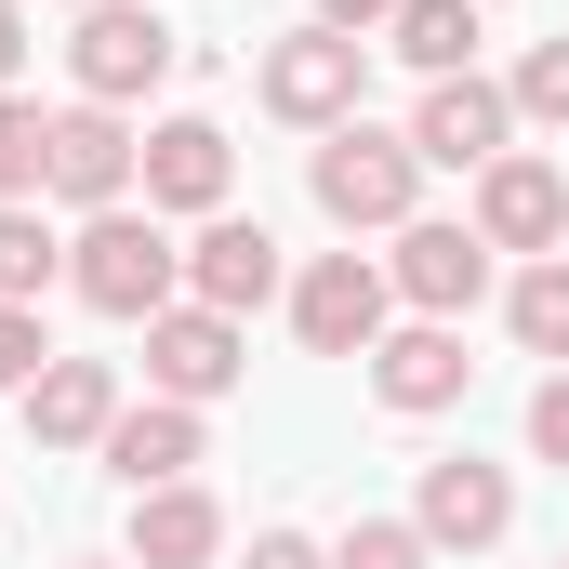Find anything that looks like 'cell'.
<instances>
[{"label":"cell","instance_id":"25","mask_svg":"<svg viewBox=\"0 0 569 569\" xmlns=\"http://www.w3.org/2000/svg\"><path fill=\"white\" fill-rule=\"evenodd\" d=\"M530 450L569 477V371H543V398H530Z\"/></svg>","mask_w":569,"mask_h":569},{"label":"cell","instance_id":"21","mask_svg":"<svg viewBox=\"0 0 569 569\" xmlns=\"http://www.w3.org/2000/svg\"><path fill=\"white\" fill-rule=\"evenodd\" d=\"M40 159H53V120L27 93H0V199H40Z\"/></svg>","mask_w":569,"mask_h":569},{"label":"cell","instance_id":"6","mask_svg":"<svg viewBox=\"0 0 569 569\" xmlns=\"http://www.w3.org/2000/svg\"><path fill=\"white\" fill-rule=\"evenodd\" d=\"M411 530H425L437 557H490L517 530V477L477 463V450H450V463H425V490H411Z\"/></svg>","mask_w":569,"mask_h":569},{"label":"cell","instance_id":"9","mask_svg":"<svg viewBox=\"0 0 569 569\" xmlns=\"http://www.w3.org/2000/svg\"><path fill=\"white\" fill-rule=\"evenodd\" d=\"M133 172H146V133L120 120V107H67V120H53V159H40V186H53V199L120 212V199H133Z\"/></svg>","mask_w":569,"mask_h":569},{"label":"cell","instance_id":"27","mask_svg":"<svg viewBox=\"0 0 569 569\" xmlns=\"http://www.w3.org/2000/svg\"><path fill=\"white\" fill-rule=\"evenodd\" d=\"M385 13H398V0H318L305 27H345V40H358V27H385Z\"/></svg>","mask_w":569,"mask_h":569},{"label":"cell","instance_id":"19","mask_svg":"<svg viewBox=\"0 0 569 569\" xmlns=\"http://www.w3.org/2000/svg\"><path fill=\"white\" fill-rule=\"evenodd\" d=\"M503 318H517V345H530V358H557V371H569V252H543V266H517V291H503Z\"/></svg>","mask_w":569,"mask_h":569},{"label":"cell","instance_id":"22","mask_svg":"<svg viewBox=\"0 0 569 569\" xmlns=\"http://www.w3.org/2000/svg\"><path fill=\"white\" fill-rule=\"evenodd\" d=\"M503 93H517V120H543V133H569V40H530Z\"/></svg>","mask_w":569,"mask_h":569},{"label":"cell","instance_id":"5","mask_svg":"<svg viewBox=\"0 0 569 569\" xmlns=\"http://www.w3.org/2000/svg\"><path fill=\"white\" fill-rule=\"evenodd\" d=\"M358 53H371V40H345V27L266 40V107H279L291 133H345V120H358Z\"/></svg>","mask_w":569,"mask_h":569},{"label":"cell","instance_id":"4","mask_svg":"<svg viewBox=\"0 0 569 569\" xmlns=\"http://www.w3.org/2000/svg\"><path fill=\"white\" fill-rule=\"evenodd\" d=\"M385 318H398V279H385L371 252H318V266L291 279V331H305V358H371Z\"/></svg>","mask_w":569,"mask_h":569},{"label":"cell","instance_id":"26","mask_svg":"<svg viewBox=\"0 0 569 569\" xmlns=\"http://www.w3.org/2000/svg\"><path fill=\"white\" fill-rule=\"evenodd\" d=\"M252 569H331V543H305V530H252Z\"/></svg>","mask_w":569,"mask_h":569},{"label":"cell","instance_id":"10","mask_svg":"<svg viewBox=\"0 0 569 569\" xmlns=\"http://www.w3.org/2000/svg\"><path fill=\"white\" fill-rule=\"evenodd\" d=\"M503 133H517V93L503 80H425V107H411V146H425V172H490L503 159Z\"/></svg>","mask_w":569,"mask_h":569},{"label":"cell","instance_id":"28","mask_svg":"<svg viewBox=\"0 0 569 569\" xmlns=\"http://www.w3.org/2000/svg\"><path fill=\"white\" fill-rule=\"evenodd\" d=\"M27 80V0H0V93Z\"/></svg>","mask_w":569,"mask_h":569},{"label":"cell","instance_id":"16","mask_svg":"<svg viewBox=\"0 0 569 569\" xmlns=\"http://www.w3.org/2000/svg\"><path fill=\"white\" fill-rule=\"evenodd\" d=\"M107 425H120V371L107 358H53L27 385V437L40 450H107Z\"/></svg>","mask_w":569,"mask_h":569},{"label":"cell","instance_id":"29","mask_svg":"<svg viewBox=\"0 0 569 569\" xmlns=\"http://www.w3.org/2000/svg\"><path fill=\"white\" fill-rule=\"evenodd\" d=\"M80 569H133V557H80Z\"/></svg>","mask_w":569,"mask_h":569},{"label":"cell","instance_id":"1","mask_svg":"<svg viewBox=\"0 0 569 569\" xmlns=\"http://www.w3.org/2000/svg\"><path fill=\"white\" fill-rule=\"evenodd\" d=\"M67 291L93 305V318H159L172 291H186V252H172V226L159 212H93L80 239H67Z\"/></svg>","mask_w":569,"mask_h":569},{"label":"cell","instance_id":"31","mask_svg":"<svg viewBox=\"0 0 569 569\" xmlns=\"http://www.w3.org/2000/svg\"><path fill=\"white\" fill-rule=\"evenodd\" d=\"M557 569H569V557H557Z\"/></svg>","mask_w":569,"mask_h":569},{"label":"cell","instance_id":"7","mask_svg":"<svg viewBox=\"0 0 569 569\" xmlns=\"http://www.w3.org/2000/svg\"><path fill=\"white\" fill-rule=\"evenodd\" d=\"M239 371H252V358H239V318H212V305H159V318H146V398L212 411Z\"/></svg>","mask_w":569,"mask_h":569},{"label":"cell","instance_id":"11","mask_svg":"<svg viewBox=\"0 0 569 569\" xmlns=\"http://www.w3.org/2000/svg\"><path fill=\"white\" fill-rule=\"evenodd\" d=\"M385 279H398L411 318H463V305L490 291V239H477V226H425V212H411V226H398V252H385Z\"/></svg>","mask_w":569,"mask_h":569},{"label":"cell","instance_id":"24","mask_svg":"<svg viewBox=\"0 0 569 569\" xmlns=\"http://www.w3.org/2000/svg\"><path fill=\"white\" fill-rule=\"evenodd\" d=\"M53 371V345H40V305H0V398H27Z\"/></svg>","mask_w":569,"mask_h":569},{"label":"cell","instance_id":"23","mask_svg":"<svg viewBox=\"0 0 569 569\" xmlns=\"http://www.w3.org/2000/svg\"><path fill=\"white\" fill-rule=\"evenodd\" d=\"M331 569H437V543L411 530V517H358V530L331 543Z\"/></svg>","mask_w":569,"mask_h":569},{"label":"cell","instance_id":"12","mask_svg":"<svg viewBox=\"0 0 569 569\" xmlns=\"http://www.w3.org/2000/svg\"><path fill=\"white\" fill-rule=\"evenodd\" d=\"M133 186H146V212H199V226H212V212H226V186H239V146H226V120H159Z\"/></svg>","mask_w":569,"mask_h":569},{"label":"cell","instance_id":"20","mask_svg":"<svg viewBox=\"0 0 569 569\" xmlns=\"http://www.w3.org/2000/svg\"><path fill=\"white\" fill-rule=\"evenodd\" d=\"M53 266H67V252H53V226H40L27 199H0V305H40Z\"/></svg>","mask_w":569,"mask_h":569},{"label":"cell","instance_id":"15","mask_svg":"<svg viewBox=\"0 0 569 569\" xmlns=\"http://www.w3.org/2000/svg\"><path fill=\"white\" fill-rule=\"evenodd\" d=\"M133 569H212L226 557V503L199 490V477H172V490H133Z\"/></svg>","mask_w":569,"mask_h":569},{"label":"cell","instance_id":"30","mask_svg":"<svg viewBox=\"0 0 569 569\" xmlns=\"http://www.w3.org/2000/svg\"><path fill=\"white\" fill-rule=\"evenodd\" d=\"M67 13H93V0H67Z\"/></svg>","mask_w":569,"mask_h":569},{"label":"cell","instance_id":"14","mask_svg":"<svg viewBox=\"0 0 569 569\" xmlns=\"http://www.w3.org/2000/svg\"><path fill=\"white\" fill-rule=\"evenodd\" d=\"M463 385H477V358H463V331H450V318H411V331H385V345H371V398H385V411H411V425L450 411Z\"/></svg>","mask_w":569,"mask_h":569},{"label":"cell","instance_id":"8","mask_svg":"<svg viewBox=\"0 0 569 569\" xmlns=\"http://www.w3.org/2000/svg\"><path fill=\"white\" fill-rule=\"evenodd\" d=\"M477 239L543 266V252L569 239V172H557V159H530V146H503V159L477 172Z\"/></svg>","mask_w":569,"mask_h":569},{"label":"cell","instance_id":"17","mask_svg":"<svg viewBox=\"0 0 569 569\" xmlns=\"http://www.w3.org/2000/svg\"><path fill=\"white\" fill-rule=\"evenodd\" d=\"M186 463H199V411H186V398H146V411L107 425V477H120V490H172Z\"/></svg>","mask_w":569,"mask_h":569},{"label":"cell","instance_id":"13","mask_svg":"<svg viewBox=\"0 0 569 569\" xmlns=\"http://www.w3.org/2000/svg\"><path fill=\"white\" fill-rule=\"evenodd\" d=\"M279 291V239L252 226V212H212L199 239H186V305H212V318H252Z\"/></svg>","mask_w":569,"mask_h":569},{"label":"cell","instance_id":"2","mask_svg":"<svg viewBox=\"0 0 569 569\" xmlns=\"http://www.w3.org/2000/svg\"><path fill=\"white\" fill-rule=\"evenodd\" d=\"M305 186H318V212H331L345 239H358V226H385V239H398V226H411V199H425V146L345 120V133H318V172H305Z\"/></svg>","mask_w":569,"mask_h":569},{"label":"cell","instance_id":"18","mask_svg":"<svg viewBox=\"0 0 569 569\" xmlns=\"http://www.w3.org/2000/svg\"><path fill=\"white\" fill-rule=\"evenodd\" d=\"M385 53L425 67V80H463L477 67V0H398L385 13Z\"/></svg>","mask_w":569,"mask_h":569},{"label":"cell","instance_id":"3","mask_svg":"<svg viewBox=\"0 0 569 569\" xmlns=\"http://www.w3.org/2000/svg\"><path fill=\"white\" fill-rule=\"evenodd\" d=\"M172 67H186V40H172L146 0H93V13H80V40H67L80 107H133V93H159Z\"/></svg>","mask_w":569,"mask_h":569}]
</instances>
